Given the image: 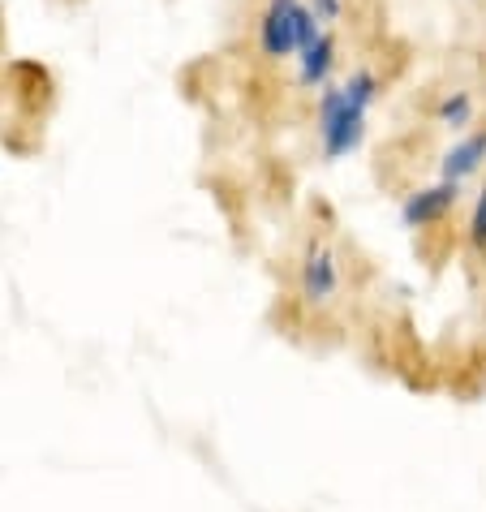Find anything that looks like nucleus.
I'll list each match as a JSON object with an SVG mask.
<instances>
[{"mask_svg": "<svg viewBox=\"0 0 486 512\" xmlns=\"http://www.w3.org/2000/svg\"><path fill=\"white\" fill-rule=\"evenodd\" d=\"M375 74H353L345 87L327 91L323 108H319V130H323V151L332 155H349L366 130V108L375 99Z\"/></svg>", "mask_w": 486, "mask_h": 512, "instance_id": "nucleus-1", "label": "nucleus"}, {"mask_svg": "<svg viewBox=\"0 0 486 512\" xmlns=\"http://www.w3.org/2000/svg\"><path fill=\"white\" fill-rule=\"evenodd\" d=\"M310 9H302L297 0H271L267 18H263V52L267 56H289L293 48H310L319 39Z\"/></svg>", "mask_w": 486, "mask_h": 512, "instance_id": "nucleus-2", "label": "nucleus"}, {"mask_svg": "<svg viewBox=\"0 0 486 512\" xmlns=\"http://www.w3.org/2000/svg\"><path fill=\"white\" fill-rule=\"evenodd\" d=\"M297 289H302L306 306H327L340 293V259L327 241H310L302 254V272H297Z\"/></svg>", "mask_w": 486, "mask_h": 512, "instance_id": "nucleus-3", "label": "nucleus"}, {"mask_svg": "<svg viewBox=\"0 0 486 512\" xmlns=\"http://www.w3.org/2000/svg\"><path fill=\"white\" fill-rule=\"evenodd\" d=\"M456 194H461V190H456V181H443V186H435V190L413 194L405 203V224H418V229H426V224H439L456 207Z\"/></svg>", "mask_w": 486, "mask_h": 512, "instance_id": "nucleus-4", "label": "nucleus"}, {"mask_svg": "<svg viewBox=\"0 0 486 512\" xmlns=\"http://www.w3.org/2000/svg\"><path fill=\"white\" fill-rule=\"evenodd\" d=\"M13 78H18V91H22V104L26 108H44L48 99H52V78H48V69L44 65H35V61H18L13 65Z\"/></svg>", "mask_w": 486, "mask_h": 512, "instance_id": "nucleus-5", "label": "nucleus"}, {"mask_svg": "<svg viewBox=\"0 0 486 512\" xmlns=\"http://www.w3.org/2000/svg\"><path fill=\"white\" fill-rule=\"evenodd\" d=\"M482 160H486V134L465 138L461 147L448 151V160H443V181H461V177H469Z\"/></svg>", "mask_w": 486, "mask_h": 512, "instance_id": "nucleus-6", "label": "nucleus"}, {"mask_svg": "<svg viewBox=\"0 0 486 512\" xmlns=\"http://www.w3.org/2000/svg\"><path fill=\"white\" fill-rule=\"evenodd\" d=\"M332 52H336V44L327 35H319L310 48H302V82L306 87H319V82L327 78V69H332Z\"/></svg>", "mask_w": 486, "mask_h": 512, "instance_id": "nucleus-7", "label": "nucleus"}, {"mask_svg": "<svg viewBox=\"0 0 486 512\" xmlns=\"http://www.w3.org/2000/svg\"><path fill=\"white\" fill-rule=\"evenodd\" d=\"M439 117L448 121V125H465V117H469V99L465 95H456V99H448V104L439 108Z\"/></svg>", "mask_w": 486, "mask_h": 512, "instance_id": "nucleus-8", "label": "nucleus"}, {"mask_svg": "<svg viewBox=\"0 0 486 512\" xmlns=\"http://www.w3.org/2000/svg\"><path fill=\"white\" fill-rule=\"evenodd\" d=\"M469 237H474L478 250H486V194L478 198V211H474V224H469Z\"/></svg>", "mask_w": 486, "mask_h": 512, "instance_id": "nucleus-9", "label": "nucleus"}]
</instances>
